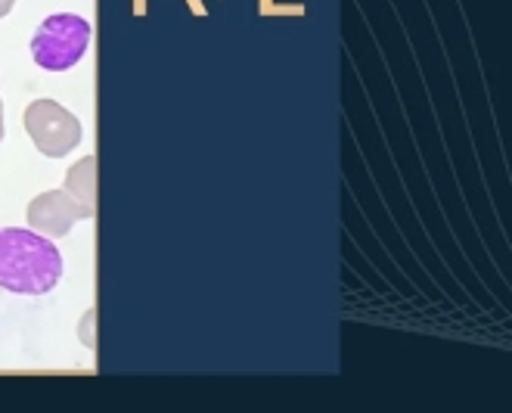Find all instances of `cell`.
Instances as JSON below:
<instances>
[{"label":"cell","instance_id":"obj_5","mask_svg":"<svg viewBox=\"0 0 512 413\" xmlns=\"http://www.w3.org/2000/svg\"><path fill=\"white\" fill-rule=\"evenodd\" d=\"M66 190L78 202L97 209V159L94 156H84L81 162L72 165V171L66 174Z\"/></svg>","mask_w":512,"mask_h":413},{"label":"cell","instance_id":"obj_6","mask_svg":"<svg viewBox=\"0 0 512 413\" xmlns=\"http://www.w3.org/2000/svg\"><path fill=\"white\" fill-rule=\"evenodd\" d=\"M13 4H16V0H0V19H4V16H10Z\"/></svg>","mask_w":512,"mask_h":413},{"label":"cell","instance_id":"obj_2","mask_svg":"<svg viewBox=\"0 0 512 413\" xmlns=\"http://www.w3.org/2000/svg\"><path fill=\"white\" fill-rule=\"evenodd\" d=\"M90 47V25L75 13L47 16L32 38V56L44 72H69Z\"/></svg>","mask_w":512,"mask_h":413},{"label":"cell","instance_id":"obj_4","mask_svg":"<svg viewBox=\"0 0 512 413\" xmlns=\"http://www.w3.org/2000/svg\"><path fill=\"white\" fill-rule=\"evenodd\" d=\"M97 215V209H90V205L78 202L66 187L63 190H47L41 196H35L32 202H28V227L44 233V236H53V240H59V236H69V230L78 224V221H90Z\"/></svg>","mask_w":512,"mask_h":413},{"label":"cell","instance_id":"obj_7","mask_svg":"<svg viewBox=\"0 0 512 413\" xmlns=\"http://www.w3.org/2000/svg\"><path fill=\"white\" fill-rule=\"evenodd\" d=\"M0 140H4V100H0Z\"/></svg>","mask_w":512,"mask_h":413},{"label":"cell","instance_id":"obj_1","mask_svg":"<svg viewBox=\"0 0 512 413\" xmlns=\"http://www.w3.org/2000/svg\"><path fill=\"white\" fill-rule=\"evenodd\" d=\"M63 280V255L38 230L0 227V289L47 295Z\"/></svg>","mask_w":512,"mask_h":413},{"label":"cell","instance_id":"obj_3","mask_svg":"<svg viewBox=\"0 0 512 413\" xmlns=\"http://www.w3.org/2000/svg\"><path fill=\"white\" fill-rule=\"evenodd\" d=\"M25 131L47 159H63L81 143V122L56 100H35L25 109Z\"/></svg>","mask_w":512,"mask_h":413}]
</instances>
